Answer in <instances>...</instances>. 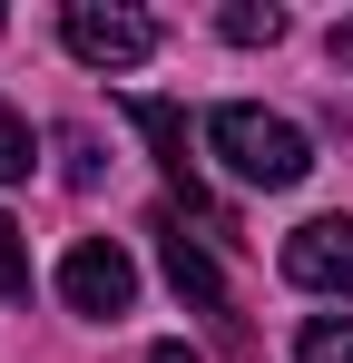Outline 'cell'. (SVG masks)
I'll list each match as a JSON object with an SVG mask.
<instances>
[{"label":"cell","instance_id":"obj_1","mask_svg":"<svg viewBox=\"0 0 353 363\" xmlns=\"http://www.w3.org/2000/svg\"><path fill=\"white\" fill-rule=\"evenodd\" d=\"M206 147L226 157L245 186H304L314 177V138L275 108H255V99H226V108H206Z\"/></svg>","mask_w":353,"mask_h":363},{"label":"cell","instance_id":"obj_2","mask_svg":"<svg viewBox=\"0 0 353 363\" xmlns=\"http://www.w3.org/2000/svg\"><path fill=\"white\" fill-rule=\"evenodd\" d=\"M59 40H69V60H89V69H138L157 50V20L147 10H118V0H69L59 10Z\"/></svg>","mask_w":353,"mask_h":363},{"label":"cell","instance_id":"obj_3","mask_svg":"<svg viewBox=\"0 0 353 363\" xmlns=\"http://www.w3.org/2000/svg\"><path fill=\"white\" fill-rule=\"evenodd\" d=\"M59 304H69V314H99V324H118V314L138 304V265H128V245L79 236L69 255H59Z\"/></svg>","mask_w":353,"mask_h":363},{"label":"cell","instance_id":"obj_4","mask_svg":"<svg viewBox=\"0 0 353 363\" xmlns=\"http://www.w3.org/2000/svg\"><path fill=\"white\" fill-rule=\"evenodd\" d=\"M285 285L353 304V216H304V226H294L285 236Z\"/></svg>","mask_w":353,"mask_h":363},{"label":"cell","instance_id":"obj_5","mask_svg":"<svg viewBox=\"0 0 353 363\" xmlns=\"http://www.w3.org/2000/svg\"><path fill=\"white\" fill-rule=\"evenodd\" d=\"M157 265H167V285L196 304V314H226V275H216V255L186 236L176 216H157Z\"/></svg>","mask_w":353,"mask_h":363},{"label":"cell","instance_id":"obj_6","mask_svg":"<svg viewBox=\"0 0 353 363\" xmlns=\"http://www.w3.org/2000/svg\"><path fill=\"white\" fill-rule=\"evenodd\" d=\"M294 363H353V314H314L294 334Z\"/></svg>","mask_w":353,"mask_h":363},{"label":"cell","instance_id":"obj_7","mask_svg":"<svg viewBox=\"0 0 353 363\" xmlns=\"http://www.w3.org/2000/svg\"><path fill=\"white\" fill-rule=\"evenodd\" d=\"M30 167H40V138H30V118L0 99V186H20Z\"/></svg>","mask_w":353,"mask_h":363},{"label":"cell","instance_id":"obj_8","mask_svg":"<svg viewBox=\"0 0 353 363\" xmlns=\"http://www.w3.org/2000/svg\"><path fill=\"white\" fill-rule=\"evenodd\" d=\"M216 30H226L235 50H275V40H285V10H255V0H235Z\"/></svg>","mask_w":353,"mask_h":363},{"label":"cell","instance_id":"obj_9","mask_svg":"<svg viewBox=\"0 0 353 363\" xmlns=\"http://www.w3.org/2000/svg\"><path fill=\"white\" fill-rule=\"evenodd\" d=\"M0 285L30 304V255H20V226H10V206H0Z\"/></svg>","mask_w":353,"mask_h":363},{"label":"cell","instance_id":"obj_10","mask_svg":"<svg viewBox=\"0 0 353 363\" xmlns=\"http://www.w3.org/2000/svg\"><path fill=\"white\" fill-rule=\"evenodd\" d=\"M59 157H69V186H99V138H89V128H69Z\"/></svg>","mask_w":353,"mask_h":363},{"label":"cell","instance_id":"obj_11","mask_svg":"<svg viewBox=\"0 0 353 363\" xmlns=\"http://www.w3.org/2000/svg\"><path fill=\"white\" fill-rule=\"evenodd\" d=\"M147 363H206L196 344H147Z\"/></svg>","mask_w":353,"mask_h":363},{"label":"cell","instance_id":"obj_12","mask_svg":"<svg viewBox=\"0 0 353 363\" xmlns=\"http://www.w3.org/2000/svg\"><path fill=\"white\" fill-rule=\"evenodd\" d=\"M324 50H334V60H353V20H334V40H324Z\"/></svg>","mask_w":353,"mask_h":363}]
</instances>
